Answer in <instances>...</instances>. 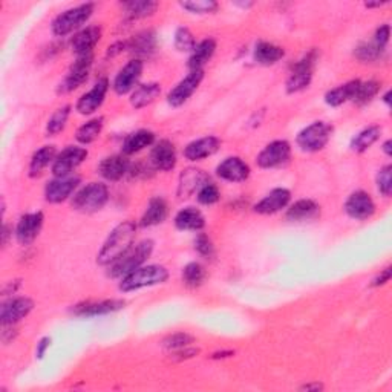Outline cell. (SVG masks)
I'll return each instance as SVG.
<instances>
[{"label":"cell","instance_id":"6da1fadb","mask_svg":"<svg viewBox=\"0 0 392 392\" xmlns=\"http://www.w3.org/2000/svg\"><path fill=\"white\" fill-rule=\"evenodd\" d=\"M137 236V224L133 221H124L113 229L97 256L100 265H111L121 254H124L132 247Z\"/></svg>","mask_w":392,"mask_h":392},{"label":"cell","instance_id":"7a4b0ae2","mask_svg":"<svg viewBox=\"0 0 392 392\" xmlns=\"http://www.w3.org/2000/svg\"><path fill=\"white\" fill-rule=\"evenodd\" d=\"M152 252H153V241L151 239L141 241L140 244L132 245L129 250H127L124 254H121L115 262L111 263L108 274L113 277V279H123L124 276L142 267V263L151 258Z\"/></svg>","mask_w":392,"mask_h":392},{"label":"cell","instance_id":"3957f363","mask_svg":"<svg viewBox=\"0 0 392 392\" xmlns=\"http://www.w3.org/2000/svg\"><path fill=\"white\" fill-rule=\"evenodd\" d=\"M169 279V272L162 265H146L140 267L135 272L129 273L121 279L120 290L124 293L129 291H137L141 288L155 287V285L164 283Z\"/></svg>","mask_w":392,"mask_h":392},{"label":"cell","instance_id":"277c9868","mask_svg":"<svg viewBox=\"0 0 392 392\" xmlns=\"http://www.w3.org/2000/svg\"><path fill=\"white\" fill-rule=\"evenodd\" d=\"M94 8V3H82L74 6V8L63 11L54 19L53 32L59 35V37H65V35L77 31L78 28H82L91 19Z\"/></svg>","mask_w":392,"mask_h":392},{"label":"cell","instance_id":"5b68a950","mask_svg":"<svg viewBox=\"0 0 392 392\" xmlns=\"http://www.w3.org/2000/svg\"><path fill=\"white\" fill-rule=\"evenodd\" d=\"M109 199V190L102 183H91L77 192L73 198V207L82 213L102 210Z\"/></svg>","mask_w":392,"mask_h":392},{"label":"cell","instance_id":"8992f818","mask_svg":"<svg viewBox=\"0 0 392 392\" xmlns=\"http://www.w3.org/2000/svg\"><path fill=\"white\" fill-rule=\"evenodd\" d=\"M333 135V126L325 121H315L310 126H306L297 135V146L304 152H319L328 144Z\"/></svg>","mask_w":392,"mask_h":392},{"label":"cell","instance_id":"52a82bcc","mask_svg":"<svg viewBox=\"0 0 392 392\" xmlns=\"http://www.w3.org/2000/svg\"><path fill=\"white\" fill-rule=\"evenodd\" d=\"M316 60H317V53L311 51L306 54L302 60L295 63L287 80L288 94H296V92H301L305 88L310 86L312 78V68H315Z\"/></svg>","mask_w":392,"mask_h":392},{"label":"cell","instance_id":"ba28073f","mask_svg":"<svg viewBox=\"0 0 392 392\" xmlns=\"http://www.w3.org/2000/svg\"><path fill=\"white\" fill-rule=\"evenodd\" d=\"M92 63H94V54L77 55V60L73 63V66L69 68V73L60 83L59 92L68 94V92H73L78 86H82V84L88 80Z\"/></svg>","mask_w":392,"mask_h":392},{"label":"cell","instance_id":"9c48e42d","mask_svg":"<svg viewBox=\"0 0 392 392\" xmlns=\"http://www.w3.org/2000/svg\"><path fill=\"white\" fill-rule=\"evenodd\" d=\"M291 158V146L288 141L285 140H277L270 142V144L263 149V151L258 155L256 162L262 169H274V167H282L287 164Z\"/></svg>","mask_w":392,"mask_h":392},{"label":"cell","instance_id":"30bf717a","mask_svg":"<svg viewBox=\"0 0 392 392\" xmlns=\"http://www.w3.org/2000/svg\"><path fill=\"white\" fill-rule=\"evenodd\" d=\"M204 78V69L190 71V74L181 80L176 86L169 92L167 102L174 108H180L187 100L195 94V91L199 88Z\"/></svg>","mask_w":392,"mask_h":392},{"label":"cell","instance_id":"8fae6325","mask_svg":"<svg viewBox=\"0 0 392 392\" xmlns=\"http://www.w3.org/2000/svg\"><path fill=\"white\" fill-rule=\"evenodd\" d=\"M88 151L83 147H74L71 146L65 151L60 152L55 156L53 162V174L54 176H68L74 169H77L80 164L86 160Z\"/></svg>","mask_w":392,"mask_h":392},{"label":"cell","instance_id":"7c38bea8","mask_svg":"<svg viewBox=\"0 0 392 392\" xmlns=\"http://www.w3.org/2000/svg\"><path fill=\"white\" fill-rule=\"evenodd\" d=\"M80 184V176H55V180L49 181L46 184L45 189V198L48 203L51 204H60L63 201L73 195V192H75V189Z\"/></svg>","mask_w":392,"mask_h":392},{"label":"cell","instance_id":"4fadbf2b","mask_svg":"<svg viewBox=\"0 0 392 392\" xmlns=\"http://www.w3.org/2000/svg\"><path fill=\"white\" fill-rule=\"evenodd\" d=\"M141 74L142 62L140 59L131 60L127 65H124L123 69H120V73L117 74L115 80H113V91H115L118 95H126L129 94V92H133L140 82Z\"/></svg>","mask_w":392,"mask_h":392},{"label":"cell","instance_id":"5bb4252c","mask_svg":"<svg viewBox=\"0 0 392 392\" xmlns=\"http://www.w3.org/2000/svg\"><path fill=\"white\" fill-rule=\"evenodd\" d=\"M34 308V302L30 297H14L3 302L0 310V319L3 326L16 325L20 320L25 319Z\"/></svg>","mask_w":392,"mask_h":392},{"label":"cell","instance_id":"9a60e30c","mask_svg":"<svg viewBox=\"0 0 392 392\" xmlns=\"http://www.w3.org/2000/svg\"><path fill=\"white\" fill-rule=\"evenodd\" d=\"M345 212L349 218L365 221L375 213V204L369 194L363 190H357L349 195L345 203Z\"/></svg>","mask_w":392,"mask_h":392},{"label":"cell","instance_id":"2e32d148","mask_svg":"<svg viewBox=\"0 0 392 392\" xmlns=\"http://www.w3.org/2000/svg\"><path fill=\"white\" fill-rule=\"evenodd\" d=\"M210 183V176L201 169L189 167L180 175V181H178V196L181 199L190 198L195 195L196 192L201 190L205 184Z\"/></svg>","mask_w":392,"mask_h":392},{"label":"cell","instance_id":"e0dca14e","mask_svg":"<svg viewBox=\"0 0 392 392\" xmlns=\"http://www.w3.org/2000/svg\"><path fill=\"white\" fill-rule=\"evenodd\" d=\"M108 91L109 82L103 78V80H100L89 92L80 97V100L77 102L75 109L78 111V113H82V115H91V113H94L100 106L103 104Z\"/></svg>","mask_w":392,"mask_h":392},{"label":"cell","instance_id":"ac0fdd59","mask_svg":"<svg viewBox=\"0 0 392 392\" xmlns=\"http://www.w3.org/2000/svg\"><path fill=\"white\" fill-rule=\"evenodd\" d=\"M44 213H28L22 216L16 227V238L22 245H28L39 236V233L44 227Z\"/></svg>","mask_w":392,"mask_h":392},{"label":"cell","instance_id":"d6986e66","mask_svg":"<svg viewBox=\"0 0 392 392\" xmlns=\"http://www.w3.org/2000/svg\"><path fill=\"white\" fill-rule=\"evenodd\" d=\"M291 194L290 190L283 187L273 189L267 196H263L261 201L254 205V212L261 215H273V213L281 212L290 204Z\"/></svg>","mask_w":392,"mask_h":392},{"label":"cell","instance_id":"ffe728a7","mask_svg":"<svg viewBox=\"0 0 392 392\" xmlns=\"http://www.w3.org/2000/svg\"><path fill=\"white\" fill-rule=\"evenodd\" d=\"M121 308H124V301H100V302H84L78 304L73 308V315L80 317H94V316H104L109 312H115Z\"/></svg>","mask_w":392,"mask_h":392},{"label":"cell","instance_id":"44dd1931","mask_svg":"<svg viewBox=\"0 0 392 392\" xmlns=\"http://www.w3.org/2000/svg\"><path fill=\"white\" fill-rule=\"evenodd\" d=\"M216 174L219 178L230 183H242L250 176V167L238 156H230L225 158L216 167Z\"/></svg>","mask_w":392,"mask_h":392},{"label":"cell","instance_id":"7402d4cb","mask_svg":"<svg viewBox=\"0 0 392 392\" xmlns=\"http://www.w3.org/2000/svg\"><path fill=\"white\" fill-rule=\"evenodd\" d=\"M151 162L155 169L162 172H170L176 166V151L175 146L169 140H161L156 142L151 152Z\"/></svg>","mask_w":392,"mask_h":392},{"label":"cell","instance_id":"603a6c76","mask_svg":"<svg viewBox=\"0 0 392 392\" xmlns=\"http://www.w3.org/2000/svg\"><path fill=\"white\" fill-rule=\"evenodd\" d=\"M221 147V141L216 137H204L192 141L190 144L184 149V156L190 161H201L204 158L215 155Z\"/></svg>","mask_w":392,"mask_h":392},{"label":"cell","instance_id":"cb8c5ba5","mask_svg":"<svg viewBox=\"0 0 392 392\" xmlns=\"http://www.w3.org/2000/svg\"><path fill=\"white\" fill-rule=\"evenodd\" d=\"M100 39H102V28L88 26L74 35L73 41H71V46H73V51L77 55L92 54Z\"/></svg>","mask_w":392,"mask_h":392},{"label":"cell","instance_id":"d4e9b609","mask_svg":"<svg viewBox=\"0 0 392 392\" xmlns=\"http://www.w3.org/2000/svg\"><path fill=\"white\" fill-rule=\"evenodd\" d=\"M131 169V162L124 156L113 155L104 158L98 166V174L108 181H120Z\"/></svg>","mask_w":392,"mask_h":392},{"label":"cell","instance_id":"484cf974","mask_svg":"<svg viewBox=\"0 0 392 392\" xmlns=\"http://www.w3.org/2000/svg\"><path fill=\"white\" fill-rule=\"evenodd\" d=\"M175 225L183 232H199L204 229L205 219L201 212L195 207H185L178 212L175 216Z\"/></svg>","mask_w":392,"mask_h":392},{"label":"cell","instance_id":"4316f807","mask_svg":"<svg viewBox=\"0 0 392 392\" xmlns=\"http://www.w3.org/2000/svg\"><path fill=\"white\" fill-rule=\"evenodd\" d=\"M169 215V207H167V203L164 201L162 198L156 196L152 198L151 201L147 204V209L144 212V215L141 218V227H153V225H158L161 223L166 221Z\"/></svg>","mask_w":392,"mask_h":392},{"label":"cell","instance_id":"83f0119b","mask_svg":"<svg viewBox=\"0 0 392 392\" xmlns=\"http://www.w3.org/2000/svg\"><path fill=\"white\" fill-rule=\"evenodd\" d=\"M126 48L138 57H151L156 51V35L153 31H142L126 41Z\"/></svg>","mask_w":392,"mask_h":392},{"label":"cell","instance_id":"f1b7e54d","mask_svg":"<svg viewBox=\"0 0 392 392\" xmlns=\"http://www.w3.org/2000/svg\"><path fill=\"white\" fill-rule=\"evenodd\" d=\"M320 215L319 204L312 201V199H299L287 212V219L296 221V223H302V221H311L316 219Z\"/></svg>","mask_w":392,"mask_h":392},{"label":"cell","instance_id":"f546056e","mask_svg":"<svg viewBox=\"0 0 392 392\" xmlns=\"http://www.w3.org/2000/svg\"><path fill=\"white\" fill-rule=\"evenodd\" d=\"M161 94V86L158 83H144L140 84L133 89L131 95V104L135 109L146 108V106L152 104L156 98Z\"/></svg>","mask_w":392,"mask_h":392},{"label":"cell","instance_id":"4dcf8cb0","mask_svg":"<svg viewBox=\"0 0 392 392\" xmlns=\"http://www.w3.org/2000/svg\"><path fill=\"white\" fill-rule=\"evenodd\" d=\"M216 51V41L213 39H204L195 46L189 59V69L199 71L207 63Z\"/></svg>","mask_w":392,"mask_h":392},{"label":"cell","instance_id":"1f68e13d","mask_svg":"<svg viewBox=\"0 0 392 392\" xmlns=\"http://www.w3.org/2000/svg\"><path fill=\"white\" fill-rule=\"evenodd\" d=\"M155 142V133L151 131H137L131 133L123 142V152L124 155H133L141 151H144L146 147L152 146Z\"/></svg>","mask_w":392,"mask_h":392},{"label":"cell","instance_id":"d6a6232c","mask_svg":"<svg viewBox=\"0 0 392 392\" xmlns=\"http://www.w3.org/2000/svg\"><path fill=\"white\" fill-rule=\"evenodd\" d=\"M283 55H285L283 48L268 44V41H259L254 48V60L256 63H259V65L263 66L274 65V63L283 59Z\"/></svg>","mask_w":392,"mask_h":392},{"label":"cell","instance_id":"836d02e7","mask_svg":"<svg viewBox=\"0 0 392 392\" xmlns=\"http://www.w3.org/2000/svg\"><path fill=\"white\" fill-rule=\"evenodd\" d=\"M359 83L360 80H351L345 84H342V86L328 91L325 95V103L328 106H331V108H337V106H342L346 102H351Z\"/></svg>","mask_w":392,"mask_h":392},{"label":"cell","instance_id":"e575fe53","mask_svg":"<svg viewBox=\"0 0 392 392\" xmlns=\"http://www.w3.org/2000/svg\"><path fill=\"white\" fill-rule=\"evenodd\" d=\"M55 156H57V151L54 146H44L41 149H39V151L35 152L31 158L30 175L32 178L39 176L49 166V164L54 162Z\"/></svg>","mask_w":392,"mask_h":392},{"label":"cell","instance_id":"d590c367","mask_svg":"<svg viewBox=\"0 0 392 392\" xmlns=\"http://www.w3.org/2000/svg\"><path fill=\"white\" fill-rule=\"evenodd\" d=\"M382 127L380 126H369L366 129L360 131L351 141V149L354 152H365L374 144V142L380 138Z\"/></svg>","mask_w":392,"mask_h":392},{"label":"cell","instance_id":"8d00e7d4","mask_svg":"<svg viewBox=\"0 0 392 392\" xmlns=\"http://www.w3.org/2000/svg\"><path fill=\"white\" fill-rule=\"evenodd\" d=\"M123 6L131 19H146L158 10V3L151 0H132V2H124Z\"/></svg>","mask_w":392,"mask_h":392},{"label":"cell","instance_id":"74e56055","mask_svg":"<svg viewBox=\"0 0 392 392\" xmlns=\"http://www.w3.org/2000/svg\"><path fill=\"white\" fill-rule=\"evenodd\" d=\"M205 268L199 262H190L183 270V282L185 287L198 288L201 287L205 281Z\"/></svg>","mask_w":392,"mask_h":392},{"label":"cell","instance_id":"f35d334b","mask_svg":"<svg viewBox=\"0 0 392 392\" xmlns=\"http://www.w3.org/2000/svg\"><path fill=\"white\" fill-rule=\"evenodd\" d=\"M102 131H103V120L102 118L91 120L88 123H84L82 127H78L75 138L78 142H82V144H91V142H94L100 137Z\"/></svg>","mask_w":392,"mask_h":392},{"label":"cell","instance_id":"ab89813d","mask_svg":"<svg viewBox=\"0 0 392 392\" xmlns=\"http://www.w3.org/2000/svg\"><path fill=\"white\" fill-rule=\"evenodd\" d=\"M380 91V83L375 80H369V82H360L357 89L354 92V97L351 102L357 103L359 106L368 104L369 102H373V98L379 94Z\"/></svg>","mask_w":392,"mask_h":392},{"label":"cell","instance_id":"60d3db41","mask_svg":"<svg viewBox=\"0 0 392 392\" xmlns=\"http://www.w3.org/2000/svg\"><path fill=\"white\" fill-rule=\"evenodd\" d=\"M354 55H355V59L363 63H373V62L380 60L384 55V48L375 45L374 41H371V44H362L355 48Z\"/></svg>","mask_w":392,"mask_h":392},{"label":"cell","instance_id":"b9f144b4","mask_svg":"<svg viewBox=\"0 0 392 392\" xmlns=\"http://www.w3.org/2000/svg\"><path fill=\"white\" fill-rule=\"evenodd\" d=\"M69 113H71V106H63V108L57 109L51 118L48 120V124H46V131L49 135H55L62 132L65 129L66 126V121L69 118Z\"/></svg>","mask_w":392,"mask_h":392},{"label":"cell","instance_id":"7bdbcfd3","mask_svg":"<svg viewBox=\"0 0 392 392\" xmlns=\"http://www.w3.org/2000/svg\"><path fill=\"white\" fill-rule=\"evenodd\" d=\"M196 46L194 34L187 28H178L175 32V48L181 53H192Z\"/></svg>","mask_w":392,"mask_h":392},{"label":"cell","instance_id":"ee69618b","mask_svg":"<svg viewBox=\"0 0 392 392\" xmlns=\"http://www.w3.org/2000/svg\"><path fill=\"white\" fill-rule=\"evenodd\" d=\"M194 342L195 339L187 333H175L162 340V346L169 349V351H178V349L190 346Z\"/></svg>","mask_w":392,"mask_h":392},{"label":"cell","instance_id":"f6af8a7d","mask_svg":"<svg viewBox=\"0 0 392 392\" xmlns=\"http://www.w3.org/2000/svg\"><path fill=\"white\" fill-rule=\"evenodd\" d=\"M184 10L194 14H210L218 10V3L213 0H194V2H181L180 3Z\"/></svg>","mask_w":392,"mask_h":392},{"label":"cell","instance_id":"bcb514c9","mask_svg":"<svg viewBox=\"0 0 392 392\" xmlns=\"http://www.w3.org/2000/svg\"><path fill=\"white\" fill-rule=\"evenodd\" d=\"M377 187L383 196H391L392 194V166H384L377 174Z\"/></svg>","mask_w":392,"mask_h":392},{"label":"cell","instance_id":"7dc6e473","mask_svg":"<svg viewBox=\"0 0 392 392\" xmlns=\"http://www.w3.org/2000/svg\"><path fill=\"white\" fill-rule=\"evenodd\" d=\"M219 189L213 183H207L198 192V201L204 205H212L219 201Z\"/></svg>","mask_w":392,"mask_h":392},{"label":"cell","instance_id":"c3c4849f","mask_svg":"<svg viewBox=\"0 0 392 392\" xmlns=\"http://www.w3.org/2000/svg\"><path fill=\"white\" fill-rule=\"evenodd\" d=\"M195 250L201 256H204V258H212V256L215 254V247H213L210 238L204 233H199L196 236Z\"/></svg>","mask_w":392,"mask_h":392},{"label":"cell","instance_id":"681fc988","mask_svg":"<svg viewBox=\"0 0 392 392\" xmlns=\"http://www.w3.org/2000/svg\"><path fill=\"white\" fill-rule=\"evenodd\" d=\"M374 37H375V39H374V44H375V45H379V46L386 49V45H388L389 37H391V28H389V25L380 26L379 30L375 31Z\"/></svg>","mask_w":392,"mask_h":392},{"label":"cell","instance_id":"f907efd6","mask_svg":"<svg viewBox=\"0 0 392 392\" xmlns=\"http://www.w3.org/2000/svg\"><path fill=\"white\" fill-rule=\"evenodd\" d=\"M391 274H392L391 267H386L384 270H382L379 276L374 277V281H373V283H371V285H373V287H380V285H384L386 282H389Z\"/></svg>","mask_w":392,"mask_h":392},{"label":"cell","instance_id":"816d5d0a","mask_svg":"<svg viewBox=\"0 0 392 392\" xmlns=\"http://www.w3.org/2000/svg\"><path fill=\"white\" fill-rule=\"evenodd\" d=\"M49 345H51V339L49 337H44L41 339L39 344H37V357L39 359H44V355H45V353H46V349L49 348Z\"/></svg>","mask_w":392,"mask_h":392},{"label":"cell","instance_id":"f5cc1de1","mask_svg":"<svg viewBox=\"0 0 392 392\" xmlns=\"http://www.w3.org/2000/svg\"><path fill=\"white\" fill-rule=\"evenodd\" d=\"M304 391H320L322 389V384H319V383H315V384H305V386L302 388Z\"/></svg>","mask_w":392,"mask_h":392},{"label":"cell","instance_id":"db71d44e","mask_svg":"<svg viewBox=\"0 0 392 392\" xmlns=\"http://www.w3.org/2000/svg\"><path fill=\"white\" fill-rule=\"evenodd\" d=\"M391 146H392V141H391V140H388V141L383 144V152L386 153L388 156L392 155V147H391Z\"/></svg>","mask_w":392,"mask_h":392},{"label":"cell","instance_id":"11a10c76","mask_svg":"<svg viewBox=\"0 0 392 392\" xmlns=\"http://www.w3.org/2000/svg\"><path fill=\"white\" fill-rule=\"evenodd\" d=\"M8 238H10V227H8V225H3V233H2L3 245H6V242H8Z\"/></svg>","mask_w":392,"mask_h":392},{"label":"cell","instance_id":"9f6ffc18","mask_svg":"<svg viewBox=\"0 0 392 392\" xmlns=\"http://www.w3.org/2000/svg\"><path fill=\"white\" fill-rule=\"evenodd\" d=\"M383 102L386 103L388 106H391V91H388L386 94H384V97H383Z\"/></svg>","mask_w":392,"mask_h":392}]
</instances>
